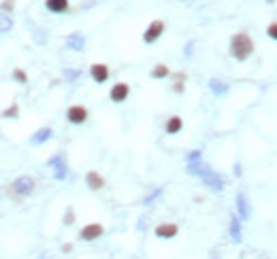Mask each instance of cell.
I'll list each match as a JSON object with an SVG mask.
<instances>
[{"label":"cell","instance_id":"cell-18","mask_svg":"<svg viewBox=\"0 0 277 259\" xmlns=\"http://www.w3.org/2000/svg\"><path fill=\"white\" fill-rule=\"evenodd\" d=\"M209 89L216 93V96H226L230 91V85L222 81V79H209Z\"/></svg>","mask_w":277,"mask_h":259},{"label":"cell","instance_id":"cell-4","mask_svg":"<svg viewBox=\"0 0 277 259\" xmlns=\"http://www.w3.org/2000/svg\"><path fill=\"white\" fill-rule=\"evenodd\" d=\"M47 166L54 170V178H55V181H66L68 164H66V157H64V153H55L54 157H49Z\"/></svg>","mask_w":277,"mask_h":259},{"label":"cell","instance_id":"cell-27","mask_svg":"<svg viewBox=\"0 0 277 259\" xmlns=\"http://www.w3.org/2000/svg\"><path fill=\"white\" fill-rule=\"evenodd\" d=\"M64 77H66V81H77V79L81 77V70H64Z\"/></svg>","mask_w":277,"mask_h":259},{"label":"cell","instance_id":"cell-29","mask_svg":"<svg viewBox=\"0 0 277 259\" xmlns=\"http://www.w3.org/2000/svg\"><path fill=\"white\" fill-rule=\"evenodd\" d=\"M173 91L175 93H183V91H186V83H183V81H175L173 83Z\"/></svg>","mask_w":277,"mask_h":259},{"label":"cell","instance_id":"cell-19","mask_svg":"<svg viewBox=\"0 0 277 259\" xmlns=\"http://www.w3.org/2000/svg\"><path fill=\"white\" fill-rule=\"evenodd\" d=\"M149 77L156 79V81H160V79H168L170 77V68L166 64H156V66L149 70Z\"/></svg>","mask_w":277,"mask_h":259},{"label":"cell","instance_id":"cell-23","mask_svg":"<svg viewBox=\"0 0 277 259\" xmlns=\"http://www.w3.org/2000/svg\"><path fill=\"white\" fill-rule=\"evenodd\" d=\"M162 191H165V189H162V187H156V189H154L152 193H147V196L143 198V204H145V206H149V204L154 202V200H158V198L162 196Z\"/></svg>","mask_w":277,"mask_h":259},{"label":"cell","instance_id":"cell-24","mask_svg":"<svg viewBox=\"0 0 277 259\" xmlns=\"http://www.w3.org/2000/svg\"><path fill=\"white\" fill-rule=\"evenodd\" d=\"M62 221H64V225H66V227H70L75 223V211H73V206L66 208V213H64V219Z\"/></svg>","mask_w":277,"mask_h":259},{"label":"cell","instance_id":"cell-35","mask_svg":"<svg viewBox=\"0 0 277 259\" xmlns=\"http://www.w3.org/2000/svg\"><path fill=\"white\" fill-rule=\"evenodd\" d=\"M41 259H43V257H41Z\"/></svg>","mask_w":277,"mask_h":259},{"label":"cell","instance_id":"cell-9","mask_svg":"<svg viewBox=\"0 0 277 259\" xmlns=\"http://www.w3.org/2000/svg\"><path fill=\"white\" fill-rule=\"evenodd\" d=\"M128 96H130V85L124 83V81H119L115 85H111V89H109V100L111 102H115V104H122L128 100Z\"/></svg>","mask_w":277,"mask_h":259},{"label":"cell","instance_id":"cell-26","mask_svg":"<svg viewBox=\"0 0 277 259\" xmlns=\"http://www.w3.org/2000/svg\"><path fill=\"white\" fill-rule=\"evenodd\" d=\"M267 37L271 41H277V21H271V24L267 26Z\"/></svg>","mask_w":277,"mask_h":259},{"label":"cell","instance_id":"cell-32","mask_svg":"<svg viewBox=\"0 0 277 259\" xmlns=\"http://www.w3.org/2000/svg\"><path fill=\"white\" fill-rule=\"evenodd\" d=\"M234 176H241V166L239 164H234Z\"/></svg>","mask_w":277,"mask_h":259},{"label":"cell","instance_id":"cell-34","mask_svg":"<svg viewBox=\"0 0 277 259\" xmlns=\"http://www.w3.org/2000/svg\"><path fill=\"white\" fill-rule=\"evenodd\" d=\"M181 2H188V0H181Z\"/></svg>","mask_w":277,"mask_h":259},{"label":"cell","instance_id":"cell-14","mask_svg":"<svg viewBox=\"0 0 277 259\" xmlns=\"http://www.w3.org/2000/svg\"><path fill=\"white\" fill-rule=\"evenodd\" d=\"M241 223H243V221H241L237 215L232 213L230 215V223H228V236H230L232 242H241V240H243V229H241Z\"/></svg>","mask_w":277,"mask_h":259},{"label":"cell","instance_id":"cell-33","mask_svg":"<svg viewBox=\"0 0 277 259\" xmlns=\"http://www.w3.org/2000/svg\"><path fill=\"white\" fill-rule=\"evenodd\" d=\"M265 2H267V4H273V2H275V0H265Z\"/></svg>","mask_w":277,"mask_h":259},{"label":"cell","instance_id":"cell-2","mask_svg":"<svg viewBox=\"0 0 277 259\" xmlns=\"http://www.w3.org/2000/svg\"><path fill=\"white\" fill-rule=\"evenodd\" d=\"M34 189H37V183H34V178L30 174H21L13 183L6 185L4 191H6V196H9V198H13V200H17V202H19V200L32 196Z\"/></svg>","mask_w":277,"mask_h":259},{"label":"cell","instance_id":"cell-1","mask_svg":"<svg viewBox=\"0 0 277 259\" xmlns=\"http://www.w3.org/2000/svg\"><path fill=\"white\" fill-rule=\"evenodd\" d=\"M228 51H230V57L237 62H245L250 60L252 53H254V41L247 32H237L232 34L230 39V45H228Z\"/></svg>","mask_w":277,"mask_h":259},{"label":"cell","instance_id":"cell-11","mask_svg":"<svg viewBox=\"0 0 277 259\" xmlns=\"http://www.w3.org/2000/svg\"><path fill=\"white\" fill-rule=\"evenodd\" d=\"M105 185H107V181H105V176L98 170H88L85 172V187H88V189L101 191V189H105Z\"/></svg>","mask_w":277,"mask_h":259},{"label":"cell","instance_id":"cell-28","mask_svg":"<svg viewBox=\"0 0 277 259\" xmlns=\"http://www.w3.org/2000/svg\"><path fill=\"white\" fill-rule=\"evenodd\" d=\"M196 160H203V151H198V149L190 151L188 157H186V162H196Z\"/></svg>","mask_w":277,"mask_h":259},{"label":"cell","instance_id":"cell-7","mask_svg":"<svg viewBox=\"0 0 277 259\" xmlns=\"http://www.w3.org/2000/svg\"><path fill=\"white\" fill-rule=\"evenodd\" d=\"M105 236V225L103 223H85V225L79 229V240L83 242H94L98 238H103Z\"/></svg>","mask_w":277,"mask_h":259},{"label":"cell","instance_id":"cell-15","mask_svg":"<svg viewBox=\"0 0 277 259\" xmlns=\"http://www.w3.org/2000/svg\"><path fill=\"white\" fill-rule=\"evenodd\" d=\"M66 49H70V51H83L85 49V37L81 32L66 34Z\"/></svg>","mask_w":277,"mask_h":259},{"label":"cell","instance_id":"cell-16","mask_svg":"<svg viewBox=\"0 0 277 259\" xmlns=\"http://www.w3.org/2000/svg\"><path fill=\"white\" fill-rule=\"evenodd\" d=\"M45 9L54 15H62L70 9V0H45Z\"/></svg>","mask_w":277,"mask_h":259},{"label":"cell","instance_id":"cell-20","mask_svg":"<svg viewBox=\"0 0 277 259\" xmlns=\"http://www.w3.org/2000/svg\"><path fill=\"white\" fill-rule=\"evenodd\" d=\"M13 30V17L11 13L0 11V34H9Z\"/></svg>","mask_w":277,"mask_h":259},{"label":"cell","instance_id":"cell-13","mask_svg":"<svg viewBox=\"0 0 277 259\" xmlns=\"http://www.w3.org/2000/svg\"><path fill=\"white\" fill-rule=\"evenodd\" d=\"M54 138V130L52 128H39L37 132H34L32 136H30V145H34V147H39V145H45V142H49Z\"/></svg>","mask_w":277,"mask_h":259},{"label":"cell","instance_id":"cell-22","mask_svg":"<svg viewBox=\"0 0 277 259\" xmlns=\"http://www.w3.org/2000/svg\"><path fill=\"white\" fill-rule=\"evenodd\" d=\"M13 81H15L17 85H28L30 77H28V73L24 68H13Z\"/></svg>","mask_w":277,"mask_h":259},{"label":"cell","instance_id":"cell-3","mask_svg":"<svg viewBox=\"0 0 277 259\" xmlns=\"http://www.w3.org/2000/svg\"><path fill=\"white\" fill-rule=\"evenodd\" d=\"M198 178H201V181H203L205 185H207L211 191H218V193H220V191H224V187H226L224 178L220 176L216 170H211V168L207 166V164H205V166H203V170L198 172Z\"/></svg>","mask_w":277,"mask_h":259},{"label":"cell","instance_id":"cell-10","mask_svg":"<svg viewBox=\"0 0 277 259\" xmlns=\"http://www.w3.org/2000/svg\"><path fill=\"white\" fill-rule=\"evenodd\" d=\"M90 77H92V81H94V83L103 85V83L109 81L111 70H109V66H107V64H103V62H94V64L90 66Z\"/></svg>","mask_w":277,"mask_h":259},{"label":"cell","instance_id":"cell-5","mask_svg":"<svg viewBox=\"0 0 277 259\" xmlns=\"http://www.w3.org/2000/svg\"><path fill=\"white\" fill-rule=\"evenodd\" d=\"M165 30H166V24H165L162 19L149 21V26L145 28V32H143V43H145V45H154L156 41H160V39H162Z\"/></svg>","mask_w":277,"mask_h":259},{"label":"cell","instance_id":"cell-30","mask_svg":"<svg viewBox=\"0 0 277 259\" xmlns=\"http://www.w3.org/2000/svg\"><path fill=\"white\" fill-rule=\"evenodd\" d=\"M192 47H194V43H188V45H186V49H183V55H186V57H192Z\"/></svg>","mask_w":277,"mask_h":259},{"label":"cell","instance_id":"cell-17","mask_svg":"<svg viewBox=\"0 0 277 259\" xmlns=\"http://www.w3.org/2000/svg\"><path fill=\"white\" fill-rule=\"evenodd\" d=\"M183 130V119L179 117V115H170V117L166 119V124H165V132L168 136H175V134H179Z\"/></svg>","mask_w":277,"mask_h":259},{"label":"cell","instance_id":"cell-12","mask_svg":"<svg viewBox=\"0 0 277 259\" xmlns=\"http://www.w3.org/2000/svg\"><path fill=\"white\" fill-rule=\"evenodd\" d=\"M234 202H237V217L241 219V221H247L250 219V215H252V208H250V200H247V196L245 193H237V200H234Z\"/></svg>","mask_w":277,"mask_h":259},{"label":"cell","instance_id":"cell-6","mask_svg":"<svg viewBox=\"0 0 277 259\" xmlns=\"http://www.w3.org/2000/svg\"><path fill=\"white\" fill-rule=\"evenodd\" d=\"M90 119V111L83 104H70L66 109V121L70 126H83Z\"/></svg>","mask_w":277,"mask_h":259},{"label":"cell","instance_id":"cell-31","mask_svg":"<svg viewBox=\"0 0 277 259\" xmlns=\"http://www.w3.org/2000/svg\"><path fill=\"white\" fill-rule=\"evenodd\" d=\"M70 251H73V244H70V242H64V244H62V253H70Z\"/></svg>","mask_w":277,"mask_h":259},{"label":"cell","instance_id":"cell-21","mask_svg":"<svg viewBox=\"0 0 277 259\" xmlns=\"http://www.w3.org/2000/svg\"><path fill=\"white\" fill-rule=\"evenodd\" d=\"M0 117H2V119H19V104L17 102H11L6 109H2Z\"/></svg>","mask_w":277,"mask_h":259},{"label":"cell","instance_id":"cell-25","mask_svg":"<svg viewBox=\"0 0 277 259\" xmlns=\"http://www.w3.org/2000/svg\"><path fill=\"white\" fill-rule=\"evenodd\" d=\"M0 11L11 13L13 15V11H15V0H2V2H0Z\"/></svg>","mask_w":277,"mask_h":259},{"label":"cell","instance_id":"cell-8","mask_svg":"<svg viewBox=\"0 0 277 259\" xmlns=\"http://www.w3.org/2000/svg\"><path fill=\"white\" fill-rule=\"evenodd\" d=\"M154 234H156V238H160V240H173L177 238V234H179V225L173 221H165V223H158L154 229Z\"/></svg>","mask_w":277,"mask_h":259}]
</instances>
